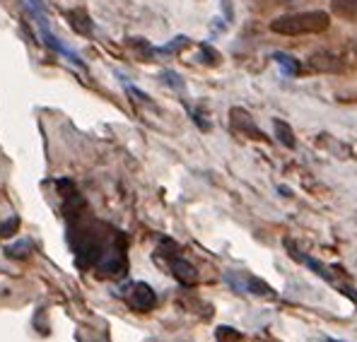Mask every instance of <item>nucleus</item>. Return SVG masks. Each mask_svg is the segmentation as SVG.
<instances>
[{
  "label": "nucleus",
  "instance_id": "7ed1b4c3",
  "mask_svg": "<svg viewBox=\"0 0 357 342\" xmlns=\"http://www.w3.org/2000/svg\"><path fill=\"white\" fill-rule=\"evenodd\" d=\"M227 282L232 285L237 292H249V294H264V297H275L273 294V289L266 285V282H261L259 277L254 275H241V272H237V275H227Z\"/></svg>",
  "mask_w": 357,
  "mask_h": 342
},
{
  "label": "nucleus",
  "instance_id": "1a4fd4ad",
  "mask_svg": "<svg viewBox=\"0 0 357 342\" xmlns=\"http://www.w3.org/2000/svg\"><path fill=\"white\" fill-rule=\"evenodd\" d=\"M275 61L280 63V65H285L287 70H297V68H299V63H292V58H290V56H282V54H278V56H275Z\"/></svg>",
  "mask_w": 357,
  "mask_h": 342
},
{
  "label": "nucleus",
  "instance_id": "20e7f679",
  "mask_svg": "<svg viewBox=\"0 0 357 342\" xmlns=\"http://www.w3.org/2000/svg\"><path fill=\"white\" fill-rule=\"evenodd\" d=\"M232 125H234V130H239L241 135H249V138H254V140H264L266 135L261 133L259 128H256V123H254V118H251L249 114L244 111V109H232Z\"/></svg>",
  "mask_w": 357,
  "mask_h": 342
},
{
  "label": "nucleus",
  "instance_id": "f257e3e1",
  "mask_svg": "<svg viewBox=\"0 0 357 342\" xmlns=\"http://www.w3.org/2000/svg\"><path fill=\"white\" fill-rule=\"evenodd\" d=\"M331 24V17L321 10H312V13H295L285 15V17H278L271 22V29L275 34L285 36H299V34H319V31H326Z\"/></svg>",
  "mask_w": 357,
  "mask_h": 342
},
{
  "label": "nucleus",
  "instance_id": "9d476101",
  "mask_svg": "<svg viewBox=\"0 0 357 342\" xmlns=\"http://www.w3.org/2000/svg\"><path fill=\"white\" fill-rule=\"evenodd\" d=\"M355 56H357V46H355Z\"/></svg>",
  "mask_w": 357,
  "mask_h": 342
},
{
  "label": "nucleus",
  "instance_id": "0eeeda50",
  "mask_svg": "<svg viewBox=\"0 0 357 342\" xmlns=\"http://www.w3.org/2000/svg\"><path fill=\"white\" fill-rule=\"evenodd\" d=\"M312 68H317V70H340V58L335 56H328V54H317L312 58Z\"/></svg>",
  "mask_w": 357,
  "mask_h": 342
},
{
  "label": "nucleus",
  "instance_id": "6e6552de",
  "mask_svg": "<svg viewBox=\"0 0 357 342\" xmlns=\"http://www.w3.org/2000/svg\"><path fill=\"white\" fill-rule=\"evenodd\" d=\"M275 133H278V138H280L287 147H295V135H292V130H290V125H287V123H282V121H275Z\"/></svg>",
  "mask_w": 357,
  "mask_h": 342
},
{
  "label": "nucleus",
  "instance_id": "423d86ee",
  "mask_svg": "<svg viewBox=\"0 0 357 342\" xmlns=\"http://www.w3.org/2000/svg\"><path fill=\"white\" fill-rule=\"evenodd\" d=\"M331 8L338 17L357 22V0H331Z\"/></svg>",
  "mask_w": 357,
  "mask_h": 342
},
{
  "label": "nucleus",
  "instance_id": "39448f33",
  "mask_svg": "<svg viewBox=\"0 0 357 342\" xmlns=\"http://www.w3.org/2000/svg\"><path fill=\"white\" fill-rule=\"evenodd\" d=\"M169 265H172V272H174V277L178 282H183V285H193V282H198L196 267H193L188 261H183V258H178V256H172Z\"/></svg>",
  "mask_w": 357,
  "mask_h": 342
},
{
  "label": "nucleus",
  "instance_id": "f03ea898",
  "mask_svg": "<svg viewBox=\"0 0 357 342\" xmlns=\"http://www.w3.org/2000/svg\"><path fill=\"white\" fill-rule=\"evenodd\" d=\"M128 304L135 311H150L157 304V294L152 292V287L145 285V282H135V285H130Z\"/></svg>",
  "mask_w": 357,
  "mask_h": 342
}]
</instances>
